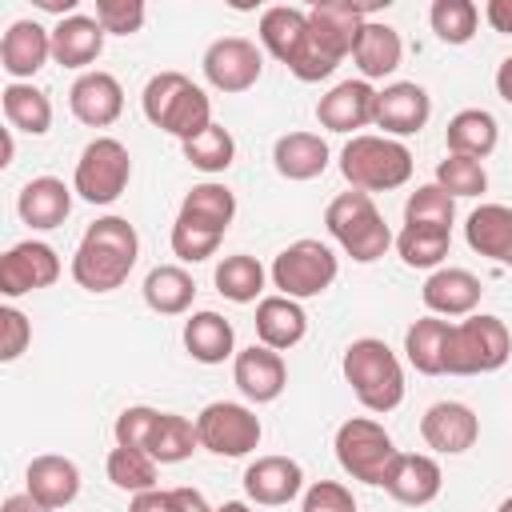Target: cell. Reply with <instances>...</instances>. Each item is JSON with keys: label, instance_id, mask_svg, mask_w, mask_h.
<instances>
[{"label": "cell", "instance_id": "7a4b0ae2", "mask_svg": "<svg viewBox=\"0 0 512 512\" xmlns=\"http://www.w3.org/2000/svg\"><path fill=\"white\" fill-rule=\"evenodd\" d=\"M344 380L352 384L356 400L368 412H392L404 400V368L396 360V352L376 340V336H360L344 348Z\"/></svg>", "mask_w": 512, "mask_h": 512}, {"label": "cell", "instance_id": "680465c9", "mask_svg": "<svg viewBox=\"0 0 512 512\" xmlns=\"http://www.w3.org/2000/svg\"><path fill=\"white\" fill-rule=\"evenodd\" d=\"M496 512H512V496H508V500H504V504H500Z\"/></svg>", "mask_w": 512, "mask_h": 512}, {"label": "cell", "instance_id": "277c9868", "mask_svg": "<svg viewBox=\"0 0 512 512\" xmlns=\"http://www.w3.org/2000/svg\"><path fill=\"white\" fill-rule=\"evenodd\" d=\"M340 172L356 192H392L412 180V152L392 136H352L340 152Z\"/></svg>", "mask_w": 512, "mask_h": 512}, {"label": "cell", "instance_id": "8fae6325", "mask_svg": "<svg viewBox=\"0 0 512 512\" xmlns=\"http://www.w3.org/2000/svg\"><path fill=\"white\" fill-rule=\"evenodd\" d=\"M368 8L352 4V0H328V4H312L308 8V28H312V44L316 52L336 68L344 56H352L360 28H364Z\"/></svg>", "mask_w": 512, "mask_h": 512}, {"label": "cell", "instance_id": "7c38bea8", "mask_svg": "<svg viewBox=\"0 0 512 512\" xmlns=\"http://www.w3.org/2000/svg\"><path fill=\"white\" fill-rule=\"evenodd\" d=\"M200 68H204V80L216 92H248L264 72V56L244 36H220V40L208 44Z\"/></svg>", "mask_w": 512, "mask_h": 512}, {"label": "cell", "instance_id": "f546056e", "mask_svg": "<svg viewBox=\"0 0 512 512\" xmlns=\"http://www.w3.org/2000/svg\"><path fill=\"white\" fill-rule=\"evenodd\" d=\"M272 164L284 180H316L328 168V144L316 132H288L276 140Z\"/></svg>", "mask_w": 512, "mask_h": 512}, {"label": "cell", "instance_id": "6da1fadb", "mask_svg": "<svg viewBox=\"0 0 512 512\" xmlns=\"http://www.w3.org/2000/svg\"><path fill=\"white\" fill-rule=\"evenodd\" d=\"M140 256V236L124 216H100L84 228L76 256H72V280L88 292H112L128 280Z\"/></svg>", "mask_w": 512, "mask_h": 512}, {"label": "cell", "instance_id": "9f6ffc18", "mask_svg": "<svg viewBox=\"0 0 512 512\" xmlns=\"http://www.w3.org/2000/svg\"><path fill=\"white\" fill-rule=\"evenodd\" d=\"M12 152H16V144H12V128H4V144H0V164H12Z\"/></svg>", "mask_w": 512, "mask_h": 512}, {"label": "cell", "instance_id": "5bb4252c", "mask_svg": "<svg viewBox=\"0 0 512 512\" xmlns=\"http://www.w3.org/2000/svg\"><path fill=\"white\" fill-rule=\"evenodd\" d=\"M428 116H432V100L416 80H396L376 92L372 124L384 128V136H412L428 124Z\"/></svg>", "mask_w": 512, "mask_h": 512}, {"label": "cell", "instance_id": "681fc988", "mask_svg": "<svg viewBox=\"0 0 512 512\" xmlns=\"http://www.w3.org/2000/svg\"><path fill=\"white\" fill-rule=\"evenodd\" d=\"M300 512H356V500L344 484L336 480H316L308 492H304V508Z\"/></svg>", "mask_w": 512, "mask_h": 512}, {"label": "cell", "instance_id": "bcb514c9", "mask_svg": "<svg viewBox=\"0 0 512 512\" xmlns=\"http://www.w3.org/2000/svg\"><path fill=\"white\" fill-rule=\"evenodd\" d=\"M96 20L112 36H132L144 24V4L140 0H96Z\"/></svg>", "mask_w": 512, "mask_h": 512}, {"label": "cell", "instance_id": "f35d334b", "mask_svg": "<svg viewBox=\"0 0 512 512\" xmlns=\"http://www.w3.org/2000/svg\"><path fill=\"white\" fill-rule=\"evenodd\" d=\"M448 244H452V232L432 224H404L396 236V252L408 268H436L448 256Z\"/></svg>", "mask_w": 512, "mask_h": 512}, {"label": "cell", "instance_id": "836d02e7", "mask_svg": "<svg viewBox=\"0 0 512 512\" xmlns=\"http://www.w3.org/2000/svg\"><path fill=\"white\" fill-rule=\"evenodd\" d=\"M232 216H236V196L224 188V184H196L188 196H184V204H180V220H188V224H196V228H208V232H216V236H224L228 232V224H232Z\"/></svg>", "mask_w": 512, "mask_h": 512}, {"label": "cell", "instance_id": "9a60e30c", "mask_svg": "<svg viewBox=\"0 0 512 512\" xmlns=\"http://www.w3.org/2000/svg\"><path fill=\"white\" fill-rule=\"evenodd\" d=\"M420 436H424V444H428L432 452L460 456V452H468V448L476 444L480 420H476V412H472L468 404H460V400H440V404H432V408L424 412Z\"/></svg>", "mask_w": 512, "mask_h": 512}, {"label": "cell", "instance_id": "4fadbf2b", "mask_svg": "<svg viewBox=\"0 0 512 512\" xmlns=\"http://www.w3.org/2000/svg\"><path fill=\"white\" fill-rule=\"evenodd\" d=\"M56 280H60V256L44 240H20L0 256V292L4 296L52 288Z\"/></svg>", "mask_w": 512, "mask_h": 512}, {"label": "cell", "instance_id": "484cf974", "mask_svg": "<svg viewBox=\"0 0 512 512\" xmlns=\"http://www.w3.org/2000/svg\"><path fill=\"white\" fill-rule=\"evenodd\" d=\"M464 240L472 252L512 264V208L508 204H480L468 224H464Z\"/></svg>", "mask_w": 512, "mask_h": 512}, {"label": "cell", "instance_id": "db71d44e", "mask_svg": "<svg viewBox=\"0 0 512 512\" xmlns=\"http://www.w3.org/2000/svg\"><path fill=\"white\" fill-rule=\"evenodd\" d=\"M0 512H52V508H44V504H40L36 496H28V492H16V496L4 500Z\"/></svg>", "mask_w": 512, "mask_h": 512}, {"label": "cell", "instance_id": "f1b7e54d", "mask_svg": "<svg viewBox=\"0 0 512 512\" xmlns=\"http://www.w3.org/2000/svg\"><path fill=\"white\" fill-rule=\"evenodd\" d=\"M260 40H264V48L280 64H292L300 56V48L308 44V12L304 8H292V4L264 8V16H260Z\"/></svg>", "mask_w": 512, "mask_h": 512}, {"label": "cell", "instance_id": "e575fe53", "mask_svg": "<svg viewBox=\"0 0 512 512\" xmlns=\"http://www.w3.org/2000/svg\"><path fill=\"white\" fill-rule=\"evenodd\" d=\"M0 104H4L8 128H20L28 136H44L52 128V100L32 84H8L0 92Z\"/></svg>", "mask_w": 512, "mask_h": 512}, {"label": "cell", "instance_id": "ffe728a7", "mask_svg": "<svg viewBox=\"0 0 512 512\" xmlns=\"http://www.w3.org/2000/svg\"><path fill=\"white\" fill-rule=\"evenodd\" d=\"M300 488H304V468L292 456H260L244 468V492L252 504L276 508L300 496Z\"/></svg>", "mask_w": 512, "mask_h": 512}, {"label": "cell", "instance_id": "e0dca14e", "mask_svg": "<svg viewBox=\"0 0 512 512\" xmlns=\"http://www.w3.org/2000/svg\"><path fill=\"white\" fill-rule=\"evenodd\" d=\"M440 484H444V476H440V464L432 456H424V452H400L392 460V468H388V476H384L380 488L392 500L408 504V508H424V504H432L440 496Z\"/></svg>", "mask_w": 512, "mask_h": 512}, {"label": "cell", "instance_id": "f6af8a7d", "mask_svg": "<svg viewBox=\"0 0 512 512\" xmlns=\"http://www.w3.org/2000/svg\"><path fill=\"white\" fill-rule=\"evenodd\" d=\"M220 240H224V236H216V232H208V228H196V224H188V220H180V216H176V224H172V252H176L184 264H200V260L216 256Z\"/></svg>", "mask_w": 512, "mask_h": 512}, {"label": "cell", "instance_id": "7402d4cb", "mask_svg": "<svg viewBox=\"0 0 512 512\" xmlns=\"http://www.w3.org/2000/svg\"><path fill=\"white\" fill-rule=\"evenodd\" d=\"M16 212H20V220H24L28 228H36V232L60 228V224L68 220V212H72V188H68L64 180H56V176H36V180H28V184L20 188Z\"/></svg>", "mask_w": 512, "mask_h": 512}, {"label": "cell", "instance_id": "83f0119b", "mask_svg": "<svg viewBox=\"0 0 512 512\" xmlns=\"http://www.w3.org/2000/svg\"><path fill=\"white\" fill-rule=\"evenodd\" d=\"M304 332H308V316H304V308L296 300H288V296H264L256 304V336H260L264 348L284 352V348L300 344Z\"/></svg>", "mask_w": 512, "mask_h": 512}, {"label": "cell", "instance_id": "b9f144b4", "mask_svg": "<svg viewBox=\"0 0 512 512\" xmlns=\"http://www.w3.org/2000/svg\"><path fill=\"white\" fill-rule=\"evenodd\" d=\"M428 20H432V32L444 44H468L476 36L480 12H476L472 0H436L432 12H428Z\"/></svg>", "mask_w": 512, "mask_h": 512}, {"label": "cell", "instance_id": "7bdbcfd3", "mask_svg": "<svg viewBox=\"0 0 512 512\" xmlns=\"http://www.w3.org/2000/svg\"><path fill=\"white\" fill-rule=\"evenodd\" d=\"M452 220H456V200L440 184H420L404 204V224H432L452 232Z\"/></svg>", "mask_w": 512, "mask_h": 512}, {"label": "cell", "instance_id": "4316f807", "mask_svg": "<svg viewBox=\"0 0 512 512\" xmlns=\"http://www.w3.org/2000/svg\"><path fill=\"white\" fill-rule=\"evenodd\" d=\"M400 56H404V44H400V32L392 24H380V20H364L360 28V40L352 48V60L360 68L364 80H380V76H392L400 68Z\"/></svg>", "mask_w": 512, "mask_h": 512}, {"label": "cell", "instance_id": "816d5d0a", "mask_svg": "<svg viewBox=\"0 0 512 512\" xmlns=\"http://www.w3.org/2000/svg\"><path fill=\"white\" fill-rule=\"evenodd\" d=\"M484 16H488V24H492L496 32L512 36V0H488V4H484Z\"/></svg>", "mask_w": 512, "mask_h": 512}, {"label": "cell", "instance_id": "cb8c5ba5", "mask_svg": "<svg viewBox=\"0 0 512 512\" xmlns=\"http://www.w3.org/2000/svg\"><path fill=\"white\" fill-rule=\"evenodd\" d=\"M24 484H28V496H36L44 508H68L76 496H80V468L68 460V456H36L24 472Z\"/></svg>", "mask_w": 512, "mask_h": 512}, {"label": "cell", "instance_id": "11a10c76", "mask_svg": "<svg viewBox=\"0 0 512 512\" xmlns=\"http://www.w3.org/2000/svg\"><path fill=\"white\" fill-rule=\"evenodd\" d=\"M496 92H500V100L512 104V56L500 60V68H496Z\"/></svg>", "mask_w": 512, "mask_h": 512}, {"label": "cell", "instance_id": "f907efd6", "mask_svg": "<svg viewBox=\"0 0 512 512\" xmlns=\"http://www.w3.org/2000/svg\"><path fill=\"white\" fill-rule=\"evenodd\" d=\"M128 512H180V504H176V492L152 488V492H136Z\"/></svg>", "mask_w": 512, "mask_h": 512}, {"label": "cell", "instance_id": "60d3db41", "mask_svg": "<svg viewBox=\"0 0 512 512\" xmlns=\"http://www.w3.org/2000/svg\"><path fill=\"white\" fill-rule=\"evenodd\" d=\"M232 156H236V140H232V132L224 128V124H208L200 136H192V140H184V160L192 164V168H200V172H224L228 164H232Z\"/></svg>", "mask_w": 512, "mask_h": 512}, {"label": "cell", "instance_id": "1f68e13d", "mask_svg": "<svg viewBox=\"0 0 512 512\" xmlns=\"http://www.w3.org/2000/svg\"><path fill=\"white\" fill-rule=\"evenodd\" d=\"M444 140H448V152L452 156H472V160H484L496 140H500V128H496V116L484 112V108H464L448 120L444 128Z\"/></svg>", "mask_w": 512, "mask_h": 512}, {"label": "cell", "instance_id": "603a6c76", "mask_svg": "<svg viewBox=\"0 0 512 512\" xmlns=\"http://www.w3.org/2000/svg\"><path fill=\"white\" fill-rule=\"evenodd\" d=\"M480 280L468 268H436L424 280V308L432 316H472L480 304Z\"/></svg>", "mask_w": 512, "mask_h": 512}, {"label": "cell", "instance_id": "6f0895ef", "mask_svg": "<svg viewBox=\"0 0 512 512\" xmlns=\"http://www.w3.org/2000/svg\"><path fill=\"white\" fill-rule=\"evenodd\" d=\"M216 512H252V508H248V504H240V500H228V504H220Z\"/></svg>", "mask_w": 512, "mask_h": 512}, {"label": "cell", "instance_id": "c3c4849f", "mask_svg": "<svg viewBox=\"0 0 512 512\" xmlns=\"http://www.w3.org/2000/svg\"><path fill=\"white\" fill-rule=\"evenodd\" d=\"M28 340H32V324H28V316L16 312V308H0V360L12 364V360L28 348Z\"/></svg>", "mask_w": 512, "mask_h": 512}, {"label": "cell", "instance_id": "4dcf8cb0", "mask_svg": "<svg viewBox=\"0 0 512 512\" xmlns=\"http://www.w3.org/2000/svg\"><path fill=\"white\" fill-rule=\"evenodd\" d=\"M184 348L200 364H224L236 352V332L220 312H192L184 324Z\"/></svg>", "mask_w": 512, "mask_h": 512}, {"label": "cell", "instance_id": "7dc6e473", "mask_svg": "<svg viewBox=\"0 0 512 512\" xmlns=\"http://www.w3.org/2000/svg\"><path fill=\"white\" fill-rule=\"evenodd\" d=\"M156 408H148V404H132V408H124L120 416H116V444H124V448H144L148 452V436H152V428H156Z\"/></svg>", "mask_w": 512, "mask_h": 512}, {"label": "cell", "instance_id": "8992f818", "mask_svg": "<svg viewBox=\"0 0 512 512\" xmlns=\"http://www.w3.org/2000/svg\"><path fill=\"white\" fill-rule=\"evenodd\" d=\"M324 224H328L332 240H336L356 264L380 260V256L388 252V244H392V232H388L380 208L372 204L368 192H356V188H352V192H340V196L328 204Z\"/></svg>", "mask_w": 512, "mask_h": 512}, {"label": "cell", "instance_id": "d6986e66", "mask_svg": "<svg viewBox=\"0 0 512 512\" xmlns=\"http://www.w3.org/2000/svg\"><path fill=\"white\" fill-rule=\"evenodd\" d=\"M232 380H236V388H240L252 404H272V400L284 392V384H288V368H284V356H280L276 348L252 344V348L236 352Z\"/></svg>", "mask_w": 512, "mask_h": 512}, {"label": "cell", "instance_id": "d4e9b609", "mask_svg": "<svg viewBox=\"0 0 512 512\" xmlns=\"http://www.w3.org/2000/svg\"><path fill=\"white\" fill-rule=\"evenodd\" d=\"M104 28L96 16H60V24L52 28V60L64 68H88L100 52H104Z\"/></svg>", "mask_w": 512, "mask_h": 512}, {"label": "cell", "instance_id": "52a82bcc", "mask_svg": "<svg viewBox=\"0 0 512 512\" xmlns=\"http://www.w3.org/2000/svg\"><path fill=\"white\" fill-rule=\"evenodd\" d=\"M396 444L384 432V424L368 420V416H352L336 428V460L352 480L364 484H384L392 460H396Z\"/></svg>", "mask_w": 512, "mask_h": 512}, {"label": "cell", "instance_id": "30bf717a", "mask_svg": "<svg viewBox=\"0 0 512 512\" xmlns=\"http://www.w3.org/2000/svg\"><path fill=\"white\" fill-rule=\"evenodd\" d=\"M196 436L212 456H248L260 444V416L244 404L216 400L196 416Z\"/></svg>", "mask_w": 512, "mask_h": 512}, {"label": "cell", "instance_id": "ba28073f", "mask_svg": "<svg viewBox=\"0 0 512 512\" xmlns=\"http://www.w3.org/2000/svg\"><path fill=\"white\" fill-rule=\"evenodd\" d=\"M340 264H336V252L320 240H296L288 244L276 260H272V284L280 288V296L288 300H308V296H320L324 288H332Z\"/></svg>", "mask_w": 512, "mask_h": 512}, {"label": "cell", "instance_id": "74e56055", "mask_svg": "<svg viewBox=\"0 0 512 512\" xmlns=\"http://www.w3.org/2000/svg\"><path fill=\"white\" fill-rule=\"evenodd\" d=\"M196 448H200V436H196V424L192 420H184L176 412H160L156 416V428L148 436V456L156 464H180Z\"/></svg>", "mask_w": 512, "mask_h": 512}, {"label": "cell", "instance_id": "d6a6232c", "mask_svg": "<svg viewBox=\"0 0 512 512\" xmlns=\"http://www.w3.org/2000/svg\"><path fill=\"white\" fill-rule=\"evenodd\" d=\"M196 300V280L180 264H160L144 276V304L160 316H180Z\"/></svg>", "mask_w": 512, "mask_h": 512}, {"label": "cell", "instance_id": "ac0fdd59", "mask_svg": "<svg viewBox=\"0 0 512 512\" xmlns=\"http://www.w3.org/2000/svg\"><path fill=\"white\" fill-rule=\"evenodd\" d=\"M52 56V32L40 28L36 20H16L8 24L4 40H0V68L12 76V84L32 80Z\"/></svg>", "mask_w": 512, "mask_h": 512}, {"label": "cell", "instance_id": "8d00e7d4", "mask_svg": "<svg viewBox=\"0 0 512 512\" xmlns=\"http://www.w3.org/2000/svg\"><path fill=\"white\" fill-rule=\"evenodd\" d=\"M216 292L232 304H252L260 292H264V264L248 252H236V256H224L216 264Z\"/></svg>", "mask_w": 512, "mask_h": 512}, {"label": "cell", "instance_id": "9c48e42d", "mask_svg": "<svg viewBox=\"0 0 512 512\" xmlns=\"http://www.w3.org/2000/svg\"><path fill=\"white\" fill-rule=\"evenodd\" d=\"M128 176H132L128 148L112 136H96L76 160L72 192H80V200H88V204H112L128 188Z\"/></svg>", "mask_w": 512, "mask_h": 512}, {"label": "cell", "instance_id": "2e32d148", "mask_svg": "<svg viewBox=\"0 0 512 512\" xmlns=\"http://www.w3.org/2000/svg\"><path fill=\"white\" fill-rule=\"evenodd\" d=\"M68 104H72V116L88 128H108L120 120L124 112V88L112 72H80L72 92H68Z\"/></svg>", "mask_w": 512, "mask_h": 512}, {"label": "cell", "instance_id": "44dd1931", "mask_svg": "<svg viewBox=\"0 0 512 512\" xmlns=\"http://www.w3.org/2000/svg\"><path fill=\"white\" fill-rule=\"evenodd\" d=\"M372 108H376V88L368 80H344L328 96H320L316 120L328 132H356L372 124Z\"/></svg>", "mask_w": 512, "mask_h": 512}, {"label": "cell", "instance_id": "f5cc1de1", "mask_svg": "<svg viewBox=\"0 0 512 512\" xmlns=\"http://www.w3.org/2000/svg\"><path fill=\"white\" fill-rule=\"evenodd\" d=\"M176 492V504H180V512H216V508H208V500H204V492H196V488H172Z\"/></svg>", "mask_w": 512, "mask_h": 512}, {"label": "cell", "instance_id": "3957f363", "mask_svg": "<svg viewBox=\"0 0 512 512\" xmlns=\"http://www.w3.org/2000/svg\"><path fill=\"white\" fill-rule=\"evenodd\" d=\"M140 100H144V116L160 132L176 136L180 144L192 140V136H200L212 124V104H208L204 88H196L184 72H156L144 84V96Z\"/></svg>", "mask_w": 512, "mask_h": 512}, {"label": "cell", "instance_id": "ee69618b", "mask_svg": "<svg viewBox=\"0 0 512 512\" xmlns=\"http://www.w3.org/2000/svg\"><path fill=\"white\" fill-rule=\"evenodd\" d=\"M436 184L456 200V196H480L484 188H488V172H484V164L480 160H472V156H444L440 164H436Z\"/></svg>", "mask_w": 512, "mask_h": 512}, {"label": "cell", "instance_id": "d590c367", "mask_svg": "<svg viewBox=\"0 0 512 512\" xmlns=\"http://www.w3.org/2000/svg\"><path fill=\"white\" fill-rule=\"evenodd\" d=\"M448 332H452V324L440 320V316H424V320H416V324L404 332L408 364H412L416 372H424V376H440V372H444Z\"/></svg>", "mask_w": 512, "mask_h": 512}, {"label": "cell", "instance_id": "5b68a950", "mask_svg": "<svg viewBox=\"0 0 512 512\" xmlns=\"http://www.w3.org/2000/svg\"><path fill=\"white\" fill-rule=\"evenodd\" d=\"M512 356V332L500 316H468L452 324L448 348H444V372L448 376H480L504 368Z\"/></svg>", "mask_w": 512, "mask_h": 512}, {"label": "cell", "instance_id": "ab89813d", "mask_svg": "<svg viewBox=\"0 0 512 512\" xmlns=\"http://www.w3.org/2000/svg\"><path fill=\"white\" fill-rule=\"evenodd\" d=\"M108 480L120 488V492H152L156 488V460L144 452V448H124L116 444L108 452Z\"/></svg>", "mask_w": 512, "mask_h": 512}]
</instances>
